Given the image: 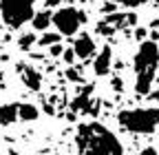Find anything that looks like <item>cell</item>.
<instances>
[{"label": "cell", "instance_id": "cell-19", "mask_svg": "<svg viewBox=\"0 0 159 155\" xmlns=\"http://www.w3.org/2000/svg\"><path fill=\"white\" fill-rule=\"evenodd\" d=\"M62 51H64V47L60 45V42H55V45H51V55H62Z\"/></svg>", "mask_w": 159, "mask_h": 155}, {"label": "cell", "instance_id": "cell-5", "mask_svg": "<svg viewBox=\"0 0 159 155\" xmlns=\"http://www.w3.org/2000/svg\"><path fill=\"white\" fill-rule=\"evenodd\" d=\"M82 22H86V16L82 11H77L75 7H64L51 13V25H55L60 35H75Z\"/></svg>", "mask_w": 159, "mask_h": 155}, {"label": "cell", "instance_id": "cell-7", "mask_svg": "<svg viewBox=\"0 0 159 155\" xmlns=\"http://www.w3.org/2000/svg\"><path fill=\"white\" fill-rule=\"evenodd\" d=\"M111 64H113V49L106 45V47H102V51L95 55V62H93L95 75H108L111 73Z\"/></svg>", "mask_w": 159, "mask_h": 155}, {"label": "cell", "instance_id": "cell-12", "mask_svg": "<svg viewBox=\"0 0 159 155\" xmlns=\"http://www.w3.org/2000/svg\"><path fill=\"white\" fill-rule=\"evenodd\" d=\"M91 93H93V87L89 84V87L84 89V93H80L77 100L71 104L73 111H91Z\"/></svg>", "mask_w": 159, "mask_h": 155}, {"label": "cell", "instance_id": "cell-18", "mask_svg": "<svg viewBox=\"0 0 159 155\" xmlns=\"http://www.w3.org/2000/svg\"><path fill=\"white\" fill-rule=\"evenodd\" d=\"M115 9H117V5H115V2H111V0H108V2H106V5L102 7V13H106V16H108V13H113Z\"/></svg>", "mask_w": 159, "mask_h": 155}, {"label": "cell", "instance_id": "cell-2", "mask_svg": "<svg viewBox=\"0 0 159 155\" xmlns=\"http://www.w3.org/2000/svg\"><path fill=\"white\" fill-rule=\"evenodd\" d=\"M135 91L139 95H148L155 82V73L159 69V45L155 40H144L135 53Z\"/></svg>", "mask_w": 159, "mask_h": 155}, {"label": "cell", "instance_id": "cell-10", "mask_svg": "<svg viewBox=\"0 0 159 155\" xmlns=\"http://www.w3.org/2000/svg\"><path fill=\"white\" fill-rule=\"evenodd\" d=\"M31 25H33L35 31H47L49 25H51V11L47 9V11H38V13H33V16H31Z\"/></svg>", "mask_w": 159, "mask_h": 155}, {"label": "cell", "instance_id": "cell-24", "mask_svg": "<svg viewBox=\"0 0 159 155\" xmlns=\"http://www.w3.org/2000/svg\"><path fill=\"white\" fill-rule=\"evenodd\" d=\"M148 95H150V100H159V89L152 91V93H148Z\"/></svg>", "mask_w": 159, "mask_h": 155}, {"label": "cell", "instance_id": "cell-23", "mask_svg": "<svg viewBox=\"0 0 159 155\" xmlns=\"http://www.w3.org/2000/svg\"><path fill=\"white\" fill-rule=\"evenodd\" d=\"M135 38H139V40H144V38H146V29H137V31H135Z\"/></svg>", "mask_w": 159, "mask_h": 155}, {"label": "cell", "instance_id": "cell-14", "mask_svg": "<svg viewBox=\"0 0 159 155\" xmlns=\"http://www.w3.org/2000/svg\"><path fill=\"white\" fill-rule=\"evenodd\" d=\"M35 40H38V38H35L33 33H25V35L18 40V45H20V49H22V51H29L31 45H35Z\"/></svg>", "mask_w": 159, "mask_h": 155}, {"label": "cell", "instance_id": "cell-8", "mask_svg": "<svg viewBox=\"0 0 159 155\" xmlns=\"http://www.w3.org/2000/svg\"><path fill=\"white\" fill-rule=\"evenodd\" d=\"M18 69H20V75H22V82H25L27 89H31V91H40V89H42V75H40L33 67L20 64Z\"/></svg>", "mask_w": 159, "mask_h": 155}, {"label": "cell", "instance_id": "cell-11", "mask_svg": "<svg viewBox=\"0 0 159 155\" xmlns=\"http://www.w3.org/2000/svg\"><path fill=\"white\" fill-rule=\"evenodd\" d=\"M40 118V111L35 104H18V120L22 122H33Z\"/></svg>", "mask_w": 159, "mask_h": 155}, {"label": "cell", "instance_id": "cell-20", "mask_svg": "<svg viewBox=\"0 0 159 155\" xmlns=\"http://www.w3.org/2000/svg\"><path fill=\"white\" fill-rule=\"evenodd\" d=\"M62 58H64V60L71 64V62L75 60V53H73V49H66V51H62Z\"/></svg>", "mask_w": 159, "mask_h": 155}, {"label": "cell", "instance_id": "cell-9", "mask_svg": "<svg viewBox=\"0 0 159 155\" xmlns=\"http://www.w3.org/2000/svg\"><path fill=\"white\" fill-rule=\"evenodd\" d=\"M18 120V104H2L0 106V126H9Z\"/></svg>", "mask_w": 159, "mask_h": 155}, {"label": "cell", "instance_id": "cell-1", "mask_svg": "<svg viewBox=\"0 0 159 155\" xmlns=\"http://www.w3.org/2000/svg\"><path fill=\"white\" fill-rule=\"evenodd\" d=\"M75 146L80 155H124V146L99 122L80 124L75 133Z\"/></svg>", "mask_w": 159, "mask_h": 155}, {"label": "cell", "instance_id": "cell-17", "mask_svg": "<svg viewBox=\"0 0 159 155\" xmlns=\"http://www.w3.org/2000/svg\"><path fill=\"white\" fill-rule=\"evenodd\" d=\"M66 78H69L71 82H82V75H80L75 69H69V71H66Z\"/></svg>", "mask_w": 159, "mask_h": 155}, {"label": "cell", "instance_id": "cell-25", "mask_svg": "<svg viewBox=\"0 0 159 155\" xmlns=\"http://www.w3.org/2000/svg\"><path fill=\"white\" fill-rule=\"evenodd\" d=\"M155 2H157V5H159V0H155Z\"/></svg>", "mask_w": 159, "mask_h": 155}, {"label": "cell", "instance_id": "cell-22", "mask_svg": "<svg viewBox=\"0 0 159 155\" xmlns=\"http://www.w3.org/2000/svg\"><path fill=\"white\" fill-rule=\"evenodd\" d=\"M62 0H47V9H53V7H57Z\"/></svg>", "mask_w": 159, "mask_h": 155}, {"label": "cell", "instance_id": "cell-4", "mask_svg": "<svg viewBox=\"0 0 159 155\" xmlns=\"http://www.w3.org/2000/svg\"><path fill=\"white\" fill-rule=\"evenodd\" d=\"M35 0H0V18L11 29H20L31 20Z\"/></svg>", "mask_w": 159, "mask_h": 155}, {"label": "cell", "instance_id": "cell-21", "mask_svg": "<svg viewBox=\"0 0 159 155\" xmlns=\"http://www.w3.org/2000/svg\"><path fill=\"white\" fill-rule=\"evenodd\" d=\"M137 155H157V151H155L152 146H148V148H144V151H139Z\"/></svg>", "mask_w": 159, "mask_h": 155}, {"label": "cell", "instance_id": "cell-15", "mask_svg": "<svg viewBox=\"0 0 159 155\" xmlns=\"http://www.w3.org/2000/svg\"><path fill=\"white\" fill-rule=\"evenodd\" d=\"M111 2H115L117 7L122 5V7H130V9H135V7H142V5H146L148 0H111Z\"/></svg>", "mask_w": 159, "mask_h": 155}, {"label": "cell", "instance_id": "cell-3", "mask_svg": "<svg viewBox=\"0 0 159 155\" xmlns=\"http://www.w3.org/2000/svg\"><path fill=\"white\" fill-rule=\"evenodd\" d=\"M117 122L128 133H152L159 126V109L148 106V109H126L117 115Z\"/></svg>", "mask_w": 159, "mask_h": 155}, {"label": "cell", "instance_id": "cell-16", "mask_svg": "<svg viewBox=\"0 0 159 155\" xmlns=\"http://www.w3.org/2000/svg\"><path fill=\"white\" fill-rule=\"evenodd\" d=\"M97 33H104V35H111L113 33V27L106 22V20H102V22H99L97 25Z\"/></svg>", "mask_w": 159, "mask_h": 155}, {"label": "cell", "instance_id": "cell-13", "mask_svg": "<svg viewBox=\"0 0 159 155\" xmlns=\"http://www.w3.org/2000/svg\"><path fill=\"white\" fill-rule=\"evenodd\" d=\"M60 40H62V35H60V33H44L42 38H38V45L40 47H51V45H55V42H60Z\"/></svg>", "mask_w": 159, "mask_h": 155}, {"label": "cell", "instance_id": "cell-6", "mask_svg": "<svg viewBox=\"0 0 159 155\" xmlns=\"http://www.w3.org/2000/svg\"><path fill=\"white\" fill-rule=\"evenodd\" d=\"M73 53L75 58H80V60H86V58H91L95 53V40L89 35V33H82L75 38L73 42Z\"/></svg>", "mask_w": 159, "mask_h": 155}]
</instances>
